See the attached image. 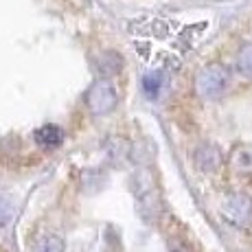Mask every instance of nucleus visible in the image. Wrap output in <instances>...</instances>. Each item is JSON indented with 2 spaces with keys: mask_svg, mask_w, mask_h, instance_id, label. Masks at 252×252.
Masks as SVG:
<instances>
[{
  "mask_svg": "<svg viewBox=\"0 0 252 252\" xmlns=\"http://www.w3.org/2000/svg\"><path fill=\"white\" fill-rule=\"evenodd\" d=\"M230 72L224 64H206L204 68L195 75V94L200 99H220L228 88Z\"/></svg>",
  "mask_w": 252,
  "mask_h": 252,
  "instance_id": "1",
  "label": "nucleus"
},
{
  "mask_svg": "<svg viewBox=\"0 0 252 252\" xmlns=\"http://www.w3.org/2000/svg\"><path fill=\"white\" fill-rule=\"evenodd\" d=\"M84 101H86V108H88L94 116H105L116 108L119 94H116L114 86L110 84L108 79H101L99 77V79L86 90Z\"/></svg>",
  "mask_w": 252,
  "mask_h": 252,
  "instance_id": "2",
  "label": "nucleus"
},
{
  "mask_svg": "<svg viewBox=\"0 0 252 252\" xmlns=\"http://www.w3.org/2000/svg\"><path fill=\"white\" fill-rule=\"evenodd\" d=\"M134 193H136V204L138 213L145 221H156L160 215V195H158L156 187H154L152 178L147 173H138L136 182H134Z\"/></svg>",
  "mask_w": 252,
  "mask_h": 252,
  "instance_id": "3",
  "label": "nucleus"
},
{
  "mask_svg": "<svg viewBox=\"0 0 252 252\" xmlns=\"http://www.w3.org/2000/svg\"><path fill=\"white\" fill-rule=\"evenodd\" d=\"M221 215L239 228H250L252 226V197L246 193H230L221 202Z\"/></svg>",
  "mask_w": 252,
  "mask_h": 252,
  "instance_id": "4",
  "label": "nucleus"
},
{
  "mask_svg": "<svg viewBox=\"0 0 252 252\" xmlns=\"http://www.w3.org/2000/svg\"><path fill=\"white\" fill-rule=\"evenodd\" d=\"M94 70L101 79H110L116 77L123 70V55L116 51H103L99 57L94 60Z\"/></svg>",
  "mask_w": 252,
  "mask_h": 252,
  "instance_id": "5",
  "label": "nucleus"
},
{
  "mask_svg": "<svg viewBox=\"0 0 252 252\" xmlns=\"http://www.w3.org/2000/svg\"><path fill=\"white\" fill-rule=\"evenodd\" d=\"M64 138H66V134L60 125L46 123V125H42L40 129H35V143L40 145L42 149H57L64 143Z\"/></svg>",
  "mask_w": 252,
  "mask_h": 252,
  "instance_id": "6",
  "label": "nucleus"
},
{
  "mask_svg": "<svg viewBox=\"0 0 252 252\" xmlns=\"http://www.w3.org/2000/svg\"><path fill=\"white\" fill-rule=\"evenodd\" d=\"M193 160H195V167L200 171H217L221 164V154L213 145H202V147H197Z\"/></svg>",
  "mask_w": 252,
  "mask_h": 252,
  "instance_id": "7",
  "label": "nucleus"
},
{
  "mask_svg": "<svg viewBox=\"0 0 252 252\" xmlns=\"http://www.w3.org/2000/svg\"><path fill=\"white\" fill-rule=\"evenodd\" d=\"M237 72H239L241 77H246V79H252V44L244 46L239 53H237Z\"/></svg>",
  "mask_w": 252,
  "mask_h": 252,
  "instance_id": "8",
  "label": "nucleus"
},
{
  "mask_svg": "<svg viewBox=\"0 0 252 252\" xmlns=\"http://www.w3.org/2000/svg\"><path fill=\"white\" fill-rule=\"evenodd\" d=\"M162 90V75L160 72H149L143 79V92L149 96V99H158Z\"/></svg>",
  "mask_w": 252,
  "mask_h": 252,
  "instance_id": "9",
  "label": "nucleus"
},
{
  "mask_svg": "<svg viewBox=\"0 0 252 252\" xmlns=\"http://www.w3.org/2000/svg\"><path fill=\"white\" fill-rule=\"evenodd\" d=\"M35 252H64V241L57 235H44L35 244Z\"/></svg>",
  "mask_w": 252,
  "mask_h": 252,
  "instance_id": "10",
  "label": "nucleus"
},
{
  "mask_svg": "<svg viewBox=\"0 0 252 252\" xmlns=\"http://www.w3.org/2000/svg\"><path fill=\"white\" fill-rule=\"evenodd\" d=\"M13 213H16V204H13L11 197L7 195H0V226L9 224L13 217Z\"/></svg>",
  "mask_w": 252,
  "mask_h": 252,
  "instance_id": "11",
  "label": "nucleus"
},
{
  "mask_svg": "<svg viewBox=\"0 0 252 252\" xmlns=\"http://www.w3.org/2000/svg\"><path fill=\"white\" fill-rule=\"evenodd\" d=\"M169 250H171V252H189V248L182 244L180 239H173V241H169Z\"/></svg>",
  "mask_w": 252,
  "mask_h": 252,
  "instance_id": "12",
  "label": "nucleus"
}]
</instances>
